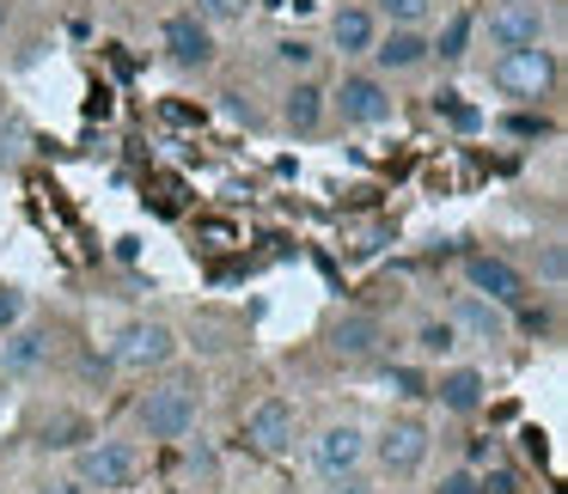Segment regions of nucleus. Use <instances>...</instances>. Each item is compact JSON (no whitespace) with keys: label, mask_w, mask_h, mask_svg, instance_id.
Here are the masks:
<instances>
[{"label":"nucleus","mask_w":568,"mask_h":494,"mask_svg":"<svg viewBox=\"0 0 568 494\" xmlns=\"http://www.w3.org/2000/svg\"><path fill=\"white\" fill-rule=\"evenodd\" d=\"M373 74H416L428 62V31H409V25H392L373 38Z\"/></svg>","instance_id":"nucleus-13"},{"label":"nucleus","mask_w":568,"mask_h":494,"mask_svg":"<svg viewBox=\"0 0 568 494\" xmlns=\"http://www.w3.org/2000/svg\"><path fill=\"white\" fill-rule=\"evenodd\" d=\"M483 31L495 50H526V43H550V13H544V0H501Z\"/></svg>","instance_id":"nucleus-6"},{"label":"nucleus","mask_w":568,"mask_h":494,"mask_svg":"<svg viewBox=\"0 0 568 494\" xmlns=\"http://www.w3.org/2000/svg\"><path fill=\"white\" fill-rule=\"evenodd\" d=\"M294 433H300V409L287 403V397H263V403L245 415V445L263 452V457L294 452Z\"/></svg>","instance_id":"nucleus-8"},{"label":"nucleus","mask_w":568,"mask_h":494,"mask_svg":"<svg viewBox=\"0 0 568 494\" xmlns=\"http://www.w3.org/2000/svg\"><path fill=\"white\" fill-rule=\"evenodd\" d=\"M434 13H440V0H373V19H385V25H409V31H422Z\"/></svg>","instance_id":"nucleus-20"},{"label":"nucleus","mask_w":568,"mask_h":494,"mask_svg":"<svg viewBox=\"0 0 568 494\" xmlns=\"http://www.w3.org/2000/svg\"><path fill=\"white\" fill-rule=\"evenodd\" d=\"M434 494H489V488H483L470 470H453V476H440V488H434Z\"/></svg>","instance_id":"nucleus-27"},{"label":"nucleus","mask_w":568,"mask_h":494,"mask_svg":"<svg viewBox=\"0 0 568 494\" xmlns=\"http://www.w3.org/2000/svg\"><path fill=\"white\" fill-rule=\"evenodd\" d=\"M367 464V428H355V421H331V428H318V440H312V470L318 476H355V470Z\"/></svg>","instance_id":"nucleus-7"},{"label":"nucleus","mask_w":568,"mask_h":494,"mask_svg":"<svg viewBox=\"0 0 568 494\" xmlns=\"http://www.w3.org/2000/svg\"><path fill=\"white\" fill-rule=\"evenodd\" d=\"M428 445L434 440H428V428H422L416 415H397V421H385V428H379V440H367V457L392 482H409L422 464H428Z\"/></svg>","instance_id":"nucleus-4"},{"label":"nucleus","mask_w":568,"mask_h":494,"mask_svg":"<svg viewBox=\"0 0 568 494\" xmlns=\"http://www.w3.org/2000/svg\"><path fill=\"white\" fill-rule=\"evenodd\" d=\"M489 80L501 99H519V104H538L556 92V50L550 43H526V50H495L489 62Z\"/></svg>","instance_id":"nucleus-2"},{"label":"nucleus","mask_w":568,"mask_h":494,"mask_svg":"<svg viewBox=\"0 0 568 494\" xmlns=\"http://www.w3.org/2000/svg\"><path fill=\"white\" fill-rule=\"evenodd\" d=\"M38 494H87V488H80V482H43Z\"/></svg>","instance_id":"nucleus-29"},{"label":"nucleus","mask_w":568,"mask_h":494,"mask_svg":"<svg viewBox=\"0 0 568 494\" xmlns=\"http://www.w3.org/2000/svg\"><path fill=\"white\" fill-rule=\"evenodd\" d=\"M385 342V323L373 318V311H343V318L331 323V354L336 360H373Z\"/></svg>","instance_id":"nucleus-14"},{"label":"nucleus","mask_w":568,"mask_h":494,"mask_svg":"<svg viewBox=\"0 0 568 494\" xmlns=\"http://www.w3.org/2000/svg\"><path fill=\"white\" fill-rule=\"evenodd\" d=\"M416 348L428 360H440V354H453V348H465V342H458L453 318H428V323H416Z\"/></svg>","instance_id":"nucleus-21"},{"label":"nucleus","mask_w":568,"mask_h":494,"mask_svg":"<svg viewBox=\"0 0 568 494\" xmlns=\"http://www.w3.org/2000/svg\"><path fill=\"white\" fill-rule=\"evenodd\" d=\"M7 19H13V13H7V0H0V31H7Z\"/></svg>","instance_id":"nucleus-31"},{"label":"nucleus","mask_w":568,"mask_h":494,"mask_svg":"<svg viewBox=\"0 0 568 494\" xmlns=\"http://www.w3.org/2000/svg\"><path fill=\"white\" fill-rule=\"evenodd\" d=\"M324 111H331V99H324V86H312V80H294L282 99V123L294 128V135H318Z\"/></svg>","instance_id":"nucleus-18"},{"label":"nucleus","mask_w":568,"mask_h":494,"mask_svg":"<svg viewBox=\"0 0 568 494\" xmlns=\"http://www.w3.org/2000/svg\"><path fill=\"white\" fill-rule=\"evenodd\" d=\"M428 397L446 409V415H477L483 397H489V379H483L477 367H453V372H440V379L428 384Z\"/></svg>","instance_id":"nucleus-15"},{"label":"nucleus","mask_w":568,"mask_h":494,"mask_svg":"<svg viewBox=\"0 0 568 494\" xmlns=\"http://www.w3.org/2000/svg\"><path fill=\"white\" fill-rule=\"evenodd\" d=\"M160 43H165V55H172L178 68H209L214 50H221V43H214V25H202L196 13H172L160 25Z\"/></svg>","instance_id":"nucleus-11"},{"label":"nucleus","mask_w":568,"mask_h":494,"mask_svg":"<svg viewBox=\"0 0 568 494\" xmlns=\"http://www.w3.org/2000/svg\"><path fill=\"white\" fill-rule=\"evenodd\" d=\"M324 494H367V488H361L355 476H336V488H324Z\"/></svg>","instance_id":"nucleus-30"},{"label":"nucleus","mask_w":568,"mask_h":494,"mask_svg":"<svg viewBox=\"0 0 568 494\" xmlns=\"http://www.w3.org/2000/svg\"><path fill=\"white\" fill-rule=\"evenodd\" d=\"M26 147H31V128L19 123V116H7V123H0V165H19Z\"/></svg>","instance_id":"nucleus-23"},{"label":"nucleus","mask_w":568,"mask_h":494,"mask_svg":"<svg viewBox=\"0 0 568 494\" xmlns=\"http://www.w3.org/2000/svg\"><path fill=\"white\" fill-rule=\"evenodd\" d=\"M245 13H251V0H196L202 25H239Z\"/></svg>","instance_id":"nucleus-22"},{"label":"nucleus","mask_w":568,"mask_h":494,"mask_svg":"<svg viewBox=\"0 0 568 494\" xmlns=\"http://www.w3.org/2000/svg\"><path fill=\"white\" fill-rule=\"evenodd\" d=\"M172 354H178V336H172V323H160V318L129 323L123 342H116V367H129V372H153V367H165Z\"/></svg>","instance_id":"nucleus-9"},{"label":"nucleus","mask_w":568,"mask_h":494,"mask_svg":"<svg viewBox=\"0 0 568 494\" xmlns=\"http://www.w3.org/2000/svg\"><path fill=\"white\" fill-rule=\"evenodd\" d=\"M43 354H50V330L13 323V330L0 336V379H26V372H38Z\"/></svg>","instance_id":"nucleus-16"},{"label":"nucleus","mask_w":568,"mask_h":494,"mask_svg":"<svg viewBox=\"0 0 568 494\" xmlns=\"http://www.w3.org/2000/svg\"><path fill=\"white\" fill-rule=\"evenodd\" d=\"M324 99L336 104V116H343L348 128H379V123H392V111H397L385 74H343V86L324 92Z\"/></svg>","instance_id":"nucleus-5"},{"label":"nucleus","mask_w":568,"mask_h":494,"mask_svg":"<svg viewBox=\"0 0 568 494\" xmlns=\"http://www.w3.org/2000/svg\"><path fill=\"white\" fill-rule=\"evenodd\" d=\"M196 421H202V391L190 379H165L153 391H141V403H135V428L148 440H165V445L190 440Z\"/></svg>","instance_id":"nucleus-1"},{"label":"nucleus","mask_w":568,"mask_h":494,"mask_svg":"<svg viewBox=\"0 0 568 494\" xmlns=\"http://www.w3.org/2000/svg\"><path fill=\"white\" fill-rule=\"evenodd\" d=\"M465 281H470V294L495 299V306H519L526 299V275L507 257H489V250H470L465 257Z\"/></svg>","instance_id":"nucleus-10"},{"label":"nucleus","mask_w":568,"mask_h":494,"mask_svg":"<svg viewBox=\"0 0 568 494\" xmlns=\"http://www.w3.org/2000/svg\"><path fill=\"white\" fill-rule=\"evenodd\" d=\"M373 38H379V19H373V7H336L331 13V43L343 55H367Z\"/></svg>","instance_id":"nucleus-17"},{"label":"nucleus","mask_w":568,"mask_h":494,"mask_svg":"<svg viewBox=\"0 0 568 494\" xmlns=\"http://www.w3.org/2000/svg\"><path fill=\"white\" fill-rule=\"evenodd\" d=\"M135 476H141L135 440H92L87 452L74 457V482H80V488L123 494V488H135Z\"/></svg>","instance_id":"nucleus-3"},{"label":"nucleus","mask_w":568,"mask_h":494,"mask_svg":"<svg viewBox=\"0 0 568 494\" xmlns=\"http://www.w3.org/2000/svg\"><path fill=\"white\" fill-rule=\"evenodd\" d=\"M275 62H282L287 74H306V68L318 62V50H312L306 38H287V43H275Z\"/></svg>","instance_id":"nucleus-25"},{"label":"nucleus","mask_w":568,"mask_h":494,"mask_svg":"<svg viewBox=\"0 0 568 494\" xmlns=\"http://www.w3.org/2000/svg\"><path fill=\"white\" fill-rule=\"evenodd\" d=\"M385 391H392V397H409V403H416V397H428V379H422L416 367H385Z\"/></svg>","instance_id":"nucleus-24"},{"label":"nucleus","mask_w":568,"mask_h":494,"mask_svg":"<svg viewBox=\"0 0 568 494\" xmlns=\"http://www.w3.org/2000/svg\"><path fill=\"white\" fill-rule=\"evenodd\" d=\"M19 318H26V294H13V287H0V336L13 330Z\"/></svg>","instance_id":"nucleus-26"},{"label":"nucleus","mask_w":568,"mask_h":494,"mask_svg":"<svg viewBox=\"0 0 568 494\" xmlns=\"http://www.w3.org/2000/svg\"><path fill=\"white\" fill-rule=\"evenodd\" d=\"M470 38H477V19H470V13H453V19L440 25V38H428V55H440V62H465Z\"/></svg>","instance_id":"nucleus-19"},{"label":"nucleus","mask_w":568,"mask_h":494,"mask_svg":"<svg viewBox=\"0 0 568 494\" xmlns=\"http://www.w3.org/2000/svg\"><path fill=\"white\" fill-rule=\"evenodd\" d=\"M453 330H458V342L501 348L507 342V306H495V299H483V294H465L453 311Z\"/></svg>","instance_id":"nucleus-12"},{"label":"nucleus","mask_w":568,"mask_h":494,"mask_svg":"<svg viewBox=\"0 0 568 494\" xmlns=\"http://www.w3.org/2000/svg\"><path fill=\"white\" fill-rule=\"evenodd\" d=\"M544 281H562V245L544 250Z\"/></svg>","instance_id":"nucleus-28"}]
</instances>
